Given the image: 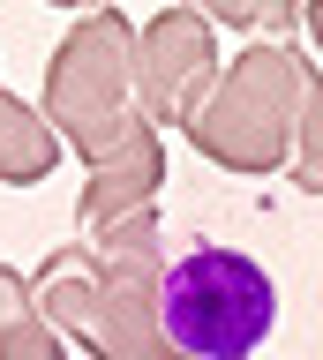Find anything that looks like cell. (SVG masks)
Listing matches in <instances>:
<instances>
[{
    "mask_svg": "<svg viewBox=\"0 0 323 360\" xmlns=\"http://www.w3.org/2000/svg\"><path fill=\"white\" fill-rule=\"evenodd\" d=\"M278 323V285L233 248H188L158 270V330L181 360H248Z\"/></svg>",
    "mask_w": 323,
    "mask_h": 360,
    "instance_id": "cell-1",
    "label": "cell"
},
{
    "mask_svg": "<svg viewBox=\"0 0 323 360\" xmlns=\"http://www.w3.org/2000/svg\"><path fill=\"white\" fill-rule=\"evenodd\" d=\"M300 68L308 60L286 45H248L181 135L226 173H286L300 128Z\"/></svg>",
    "mask_w": 323,
    "mask_h": 360,
    "instance_id": "cell-2",
    "label": "cell"
},
{
    "mask_svg": "<svg viewBox=\"0 0 323 360\" xmlns=\"http://www.w3.org/2000/svg\"><path fill=\"white\" fill-rule=\"evenodd\" d=\"M46 120L53 135L91 165L128 120H136V30L120 8H91L46 68Z\"/></svg>",
    "mask_w": 323,
    "mask_h": 360,
    "instance_id": "cell-3",
    "label": "cell"
},
{
    "mask_svg": "<svg viewBox=\"0 0 323 360\" xmlns=\"http://www.w3.org/2000/svg\"><path fill=\"white\" fill-rule=\"evenodd\" d=\"M218 45H210V15L196 8H165L136 30V98H143V120L151 128H188L203 98L218 90Z\"/></svg>",
    "mask_w": 323,
    "mask_h": 360,
    "instance_id": "cell-4",
    "label": "cell"
},
{
    "mask_svg": "<svg viewBox=\"0 0 323 360\" xmlns=\"http://www.w3.org/2000/svg\"><path fill=\"white\" fill-rule=\"evenodd\" d=\"M158 180H165L158 128L136 112V120H128V128H120L113 143L91 158V188H83V240H91V233H106V225H120V218H136V210H151Z\"/></svg>",
    "mask_w": 323,
    "mask_h": 360,
    "instance_id": "cell-5",
    "label": "cell"
},
{
    "mask_svg": "<svg viewBox=\"0 0 323 360\" xmlns=\"http://www.w3.org/2000/svg\"><path fill=\"white\" fill-rule=\"evenodd\" d=\"M61 165V135H53L46 112H30L15 90H0V180L8 188H30Z\"/></svg>",
    "mask_w": 323,
    "mask_h": 360,
    "instance_id": "cell-6",
    "label": "cell"
},
{
    "mask_svg": "<svg viewBox=\"0 0 323 360\" xmlns=\"http://www.w3.org/2000/svg\"><path fill=\"white\" fill-rule=\"evenodd\" d=\"M0 360H68V338L53 330L23 270L0 263Z\"/></svg>",
    "mask_w": 323,
    "mask_h": 360,
    "instance_id": "cell-7",
    "label": "cell"
},
{
    "mask_svg": "<svg viewBox=\"0 0 323 360\" xmlns=\"http://www.w3.org/2000/svg\"><path fill=\"white\" fill-rule=\"evenodd\" d=\"M293 188L300 195H323V75L300 68V128H293Z\"/></svg>",
    "mask_w": 323,
    "mask_h": 360,
    "instance_id": "cell-8",
    "label": "cell"
},
{
    "mask_svg": "<svg viewBox=\"0 0 323 360\" xmlns=\"http://www.w3.org/2000/svg\"><path fill=\"white\" fill-rule=\"evenodd\" d=\"M226 30H300V0H188Z\"/></svg>",
    "mask_w": 323,
    "mask_h": 360,
    "instance_id": "cell-9",
    "label": "cell"
},
{
    "mask_svg": "<svg viewBox=\"0 0 323 360\" xmlns=\"http://www.w3.org/2000/svg\"><path fill=\"white\" fill-rule=\"evenodd\" d=\"M300 22H308V38H316V53H323V0H308V8H300Z\"/></svg>",
    "mask_w": 323,
    "mask_h": 360,
    "instance_id": "cell-10",
    "label": "cell"
},
{
    "mask_svg": "<svg viewBox=\"0 0 323 360\" xmlns=\"http://www.w3.org/2000/svg\"><path fill=\"white\" fill-rule=\"evenodd\" d=\"M53 8H98V0H53Z\"/></svg>",
    "mask_w": 323,
    "mask_h": 360,
    "instance_id": "cell-11",
    "label": "cell"
}]
</instances>
